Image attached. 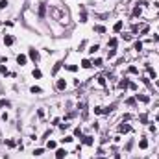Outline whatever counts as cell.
Wrapping results in <instances>:
<instances>
[{
  "mask_svg": "<svg viewBox=\"0 0 159 159\" xmlns=\"http://www.w3.org/2000/svg\"><path fill=\"white\" fill-rule=\"evenodd\" d=\"M30 57H32V59H33V61L37 63V61H39V52L32 48V50H30Z\"/></svg>",
  "mask_w": 159,
  "mask_h": 159,
  "instance_id": "7a4b0ae2",
  "label": "cell"
},
{
  "mask_svg": "<svg viewBox=\"0 0 159 159\" xmlns=\"http://www.w3.org/2000/svg\"><path fill=\"white\" fill-rule=\"evenodd\" d=\"M94 32L96 33H105V28L104 26H94Z\"/></svg>",
  "mask_w": 159,
  "mask_h": 159,
  "instance_id": "e0dca14e",
  "label": "cell"
},
{
  "mask_svg": "<svg viewBox=\"0 0 159 159\" xmlns=\"http://www.w3.org/2000/svg\"><path fill=\"white\" fill-rule=\"evenodd\" d=\"M72 141H74V137H70V135H69V137H65V139H63V143H72Z\"/></svg>",
  "mask_w": 159,
  "mask_h": 159,
  "instance_id": "f1b7e54d",
  "label": "cell"
},
{
  "mask_svg": "<svg viewBox=\"0 0 159 159\" xmlns=\"http://www.w3.org/2000/svg\"><path fill=\"white\" fill-rule=\"evenodd\" d=\"M157 87H159V82H157Z\"/></svg>",
  "mask_w": 159,
  "mask_h": 159,
  "instance_id": "e575fe53",
  "label": "cell"
},
{
  "mask_svg": "<svg viewBox=\"0 0 159 159\" xmlns=\"http://www.w3.org/2000/svg\"><path fill=\"white\" fill-rule=\"evenodd\" d=\"M146 70H148V74H150V76H152L154 80H155V70H154L152 67H148V65H146Z\"/></svg>",
  "mask_w": 159,
  "mask_h": 159,
  "instance_id": "2e32d148",
  "label": "cell"
},
{
  "mask_svg": "<svg viewBox=\"0 0 159 159\" xmlns=\"http://www.w3.org/2000/svg\"><path fill=\"white\" fill-rule=\"evenodd\" d=\"M139 120H141L143 124H146V122H148V117H146V115H141V117H139Z\"/></svg>",
  "mask_w": 159,
  "mask_h": 159,
  "instance_id": "cb8c5ba5",
  "label": "cell"
},
{
  "mask_svg": "<svg viewBox=\"0 0 159 159\" xmlns=\"http://www.w3.org/2000/svg\"><path fill=\"white\" fill-rule=\"evenodd\" d=\"M133 15H135V17H137V15H141V7H135V9H133Z\"/></svg>",
  "mask_w": 159,
  "mask_h": 159,
  "instance_id": "1f68e13d",
  "label": "cell"
},
{
  "mask_svg": "<svg viewBox=\"0 0 159 159\" xmlns=\"http://www.w3.org/2000/svg\"><path fill=\"white\" fill-rule=\"evenodd\" d=\"M93 65H94V67H102V59H94Z\"/></svg>",
  "mask_w": 159,
  "mask_h": 159,
  "instance_id": "d4e9b609",
  "label": "cell"
},
{
  "mask_svg": "<svg viewBox=\"0 0 159 159\" xmlns=\"http://www.w3.org/2000/svg\"><path fill=\"white\" fill-rule=\"evenodd\" d=\"M4 44L11 46V44H13V37H11V35H4Z\"/></svg>",
  "mask_w": 159,
  "mask_h": 159,
  "instance_id": "5b68a950",
  "label": "cell"
},
{
  "mask_svg": "<svg viewBox=\"0 0 159 159\" xmlns=\"http://www.w3.org/2000/svg\"><path fill=\"white\" fill-rule=\"evenodd\" d=\"M122 26H124V22H122V21H118L117 24L113 26V30H115V32H120V30H122Z\"/></svg>",
  "mask_w": 159,
  "mask_h": 159,
  "instance_id": "9c48e42d",
  "label": "cell"
},
{
  "mask_svg": "<svg viewBox=\"0 0 159 159\" xmlns=\"http://www.w3.org/2000/svg\"><path fill=\"white\" fill-rule=\"evenodd\" d=\"M55 87H57V91H63L65 87H67V82H65V80H57V83H55Z\"/></svg>",
  "mask_w": 159,
  "mask_h": 159,
  "instance_id": "3957f363",
  "label": "cell"
},
{
  "mask_svg": "<svg viewBox=\"0 0 159 159\" xmlns=\"http://www.w3.org/2000/svg\"><path fill=\"white\" fill-rule=\"evenodd\" d=\"M44 9H46L44 4H41V6H39V17H44Z\"/></svg>",
  "mask_w": 159,
  "mask_h": 159,
  "instance_id": "ac0fdd59",
  "label": "cell"
},
{
  "mask_svg": "<svg viewBox=\"0 0 159 159\" xmlns=\"http://www.w3.org/2000/svg\"><path fill=\"white\" fill-rule=\"evenodd\" d=\"M65 155H67V150H57L55 152V159H65Z\"/></svg>",
  "mask_w": 159,
  "mask_h": 159,
  "instance_id": "277c9868",
  "label": "cell"
},
{
  "mask_svg": "<svg viewBox=\"0 0 159 159\" xmlns=\"http://www.w3.org/2000/svg\"><path fill=\"white\" fill-rule=\"evenodd\" d=\"M94 113H96V115H100V113H104V109H102V107H94Z\"/></svg>",
  "mask_w": 159,
  "mask_h": 159,
  "instance_id": "d6a6232c",
  "label": "cell"
},
{
  "mask_svg": "<svg viewBox=\"0 0 159 159\" xmlns=\"http://www.w3.org/2000/svg\"><path fill=\"white\" fill-rule=\"evenodd\" d=\"M93 143H94V141H93V137H89V135H87V137H83V144L91 146V144H93Z\"/></svg>",
  "mask_w": 159,
  "mask_h": 159,
  "instance_id": "ba28073f",
  "label": "cell"
},
{
  "mask_svg": "<svg viewBox=\"0 0 159 159\" xmlns=\"http://www.w3.org/2000/svg\"><path fill=\"white\" fill-rule=\"evenodd\" d=\"M44 154V150L43 148H37V150H33V155H43Z\"/></svg>",
  "mask_w": 159,
  "mask_h": 159,
  "instance_id": "7402d4cb",
  "label": "cell"
},
{
  "mask_svg": "<svg viewBox=\"0 0 159 159\" xmlns=\"http://www.w3.org/2000/svg\"><path fill=\"white\" fill-rule=\"evenodd\" d=\"M0 74H7V69L4 67V65H0Z\"/></svg>",
  "mask_w": 159,
  "mask_h": 159,
  "instance_id": "4316f807",
  "label": "cell"
},
{
  "mask_svg": "<svg viewBox=\"0 0 159 159\" xmlns=\"http://www.w3.org/2000/svg\"><path fill=\"white\" fill-rule=\"evenodd\" d=\"M107 46H111V48L115 50V46H117V39H111V41L107 43Z\"/></svg>",
  "mask_w": 159,
  "mask_h": 159,
  "instance_id": "d6986e66",
  "label": "cell"
},
{
  "mask_svg": "<svg viewBox=\"0 0 159 159\" xmlns=\"http://www.w3.org/2000/svg\"><path fill=\"white\" fill-rule=\"evenodd\" d=\"M4 7H7V0H2L0 2V9H4Z\"/></svg>",
  "mask_w": 159,
  "mask_h": 159,
  "instance_id": "83f0119b",
  "label": "cell"
},
{
  "mask_svg": "<svg viewBox=\"0 0 159 159\" xmlns=\"http://www.w3.org/2000/svg\"><path fill=\"white\" fill-rule=\"evenodd\" d=\"M4 105H7V102L4 100V98H0V107H4Z\"/></svg>",
  "mask_w": 159,
  "mask_h": 159,
  "instance_id": "836d02e7",
  "label": "cell"
},
{
  "mask_svg": "<svg viewBox=\"0 0 159 159\" xmlns=\"http://www.w3.org/2000/svg\"><path fill=\"white\" fill-rule=\"evenodd\" d=\"M98 83H100V85H105V78L100 76V78H98Z\"/></svg>",
  "mask_w": 159,
  "mask_h": 159,
  "instance_id": "f546056e",
  "label": "cell"
},
{
  "mask_svg": "<svg viewBox=\"0 0 159 159\" xmlns=\"http://www.w3.org/2000/svg\"><path fill=\"white\" fill-rule=\"evenodd\" d=\"M82 67H83V69H91V67H93V61H89V59H83V61H82Z\"/></svg>",
  "mask_w": 159,
  "mask_h": 159,
  "instance_id": "52a82bcc",
  "label": "cell"
},
{
  "mask_svg": "<svg viewBox=\"0 0 159 159\" xmlns=\"http://www.w3.org/2000/svg\"><path fill=\"white\" fill-rule=\"evenodd\" d=\"M65 69H67V70H70V72H76V70H78V67H76V65H65Z\"/></svg>",
  "mask_w": 159,
  "mask_h": 159,
  "instance_id": "9a60e30c",
  "label": "cell"
},
{
  "mask_svg": "<svg viewBox=\"0 0 159 159\" xmlns=\"http://www.w3.org/2000/svg\"><path fill=\"white\" fill-rule=\"evenodd\" d=\"M98 48H100V46H98V44H93V46H91V48H89V52H91V54H94V52H96Z\"/></svg>",
  "mask_w": 159,
  "mask_h": 159,
  "instance_id": "603a6c76",
  "label": "cell"
},
{
  "mask_svg": "<svg viewBox=\"0 0 159 159\" xmlns=\"http://www.w3.org/2000/svg\"><path fill=\"white\" fill-rule=\"evenodd\" d=\"M26 61H28V57L24 54H19V55H17V63H19V65H26Z\"/></svg>",
  "mask_w": 159,
  "mask_h": 159,
  "instance_id": "6da1fadb",
  "label": "cell"
},
{
  "mask_svg": "<svg viewBox=\"0 0 159 159\" xmlns=\"http://www.w3.org/2000/svg\"><path fill=\"white\" fill-rule=\"evenodd\" d=\"M30 91H32L33 94H39V93H43V89H41V87H35V85H33V87H30Z\"/></svg>",
  "mask_w": 159,
  "mask_h": 159,
  "instance_id": "5bb4252c",
  "label": "cell"
},
{
  "mask_svg": "<svg viewBox=\"0 0 159 159\" xmlns=\"http://www.w3.org/2000/svg\"><path fill=\"white\" fill-rule=\"evenodd\" d=\"M130 130H132V128H130L128 124H122V126H118V132H120V133H126V132H130Z\"/></svg>",
  "mask_w": 159,
  "mask_h": 159,
  "instance_id": "8992f818",
  "label": "cell"
},
{
  "mask_svg": "<svg viewBox=\"0 0 159 159\" xmlns=\"http://www.w3.org/2000/svg\"><path fill=\"white\" fill-rule=\"evenodd\" d=\"M137 100H141V102H148V96H144V94H137Z\"/></svg>",
  "mask_w": 159,
  "mask_h": 159,
  "instance_id": "44dd1931",
  "label": "cell"
},
{
  "mask_svg": "<svg viewBox=\"0 0 159 159\" xmlns=\"http://www.w3.org/2000/svg\"><path fill=\"white\" fill-rule=\"evenodd\" d=\"M118 87H120V89H126V87H130V82H128V80H122V82L118 83Z\"/></svg>",
  "mask_w": 159,
  "mask_h": 159,
  "instance_id": "8fae6325",
  "label": "cell"
},
{
  "mask_svg": "<svg viewBox=\"0 0 159 159\" xmlns=\"http://www.w3.org/2000/svg\"><path fill=\"white\" fill-rule=\"evenodd\" d=\"M74 137H82V130H80V128L74 130Z\"/></svg>",
  "mask_w": 159,
  "mask_h": 159,
  "instance_id": "484cf974",
  "label": "cell"
},
{
  "mask_svg": "<svg viewBox=\"0 0 159 159\" xmlns=\"http://www.w3.org/2000/svg\"><path fill=\"white\" fill-rule=\"evenodd\" d=\"M32 76H33V78H41V76H43V72H41L39 69H33V72H32Z\"/></svg>",
  "mask_w": 159,
  "mask_h": 159,
  "instance_id": "4fadbf2b",
  "label": "cell"
},
{
  "mask_svg": "<svg viewBox=\"0 0 159 159\" xmlns=\"http://www.w3.org/2000/svg\"><path fill=\"white\" fill-rule=\"evenodd\" d=\"M122 39H124V41H130V39H132V35H130V33H124V35H122Z\"/></svg>",
  "mask_w": 159,
  "mask_h": 159,
  "instance_id": "4dcf8cb0",
  "label": "cell"
},
{
  "mask_svg": "<svg viewBox=\"0 0 159 159\" xmlns=\"http://www.w3.org/2000/svg\"><path fill=\"white\" fill-rule=\"evenodd\" d=\"M146 146H148V141H146V139H141V141H139V148H143V150H144Z\"/></svg>",
  "mask_w": 159,
  "mask_h": 159,
  "instance_id": "7c38bea8",
  "label": "cell"
},
{
  "mask_svg": "<svg viewBox=\"0 0 159 159\" xmlns=\"http://www.w3.org/2000/svg\"><path fill=\"white\" fill-rule=\"evenodd\" d=\"M61 65H63L61 61H57V63H55V65H54V69H52V74H57V70L61 69Z\"/></svg>",
  "mask_w": 159,
  "mask_h": 159,
  "instance_id": "30bf717a",
  "label": "cell"
},
{
  "mask_svg": "<svg viewBox=\"0 0 159 159\" xmlns=\"http://www.w3.org/2000/svg\"><path fill=\"white\" fill-rule=\"evenodd\" d=\"M133 50H137V52H141V50H143V43H135V46H133Z\"/></svg>",
  "mask_w": 159,
  "mask_h": 159,
  "instance_id": "ffe728a7",
  "label": "cell"
}]
</instances>
